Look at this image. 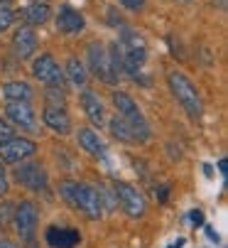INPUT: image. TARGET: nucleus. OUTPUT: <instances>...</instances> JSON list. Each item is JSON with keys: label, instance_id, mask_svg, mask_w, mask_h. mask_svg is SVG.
Wrapping results in <instances>:
<instances>
[{"label": "nucleus", "instance_id": "8", "mask_svg": "<svg viewBox=\"0 0 228 248\" xmlns=\"http://www.w3.org/2000/svg\"><path fill=\"white\" fill-rule=\"evenodd\" d=\"M15 177H17L20 185H25L32 192H45L47 189V172H45L42 165H34V162L20 165L17 172H15Z\"/></svg>", "mask_w": 228, "mask_h": 248}, {"label": "nucleus", "instance_id": "9", "mask_svg": "<svg viewBox=\"0 0 228 248\" xmlns=\"http://www.w3.org/2000/svg\"><path fill=\"white\" fill-rule=\"evenodd\" d=\"M32 72H34L37 79L45 81L47 86H61V81H64V72L57 66V62H54L52 54H42L40 59L34 62Z\"/></svg>", "mask_w": 228, "mask_h": 248}, {"label": "nucleus", "instance_id": "3", "mask_svg": "<svg viewBox=\"0 0 228 248\" xmlns=\"http://www.w3.org/2000/svg\"><path fill=\"white\" fill-rule=\"evenodd\" d=\"M89 62H91V69H93V74L106 81V84H116L121 72L116 69V64H113L110 54L106 52V47L101 42H91L89 45Z\"/></svg>", "mask_w": 228, "mask_h": 248}, {"label": "nucleus", "instance_id": "27", "mask_svg": "<svg viewBox=\"0 0 228 248\" xmlns=\"http://www.w3.org/2000/svg\"><path fill=\"white\" fill-rule=\"evenodd\" d=\"M189 219H192V224H197V226H199V224H204V214H201L199 209H194L192 214H189Z\"/></svg>", "mask_w": 228, "mask_h": 248}, {"label": "nucleus", "instance_id": "26", "mask_svg": "<svg viewBox=\"0 0 228 248\" xmlns=\"http://www.w3.org/2000/svg\"><path fill=\"white\" fill-rule=\"evenodd\" d=\"M8 192V180H5V167L0 165V197Z\"/></svg>", "mask_w": 228, "mask_h": 248}, {"label": "nucleus", "instance_id": "5", "mask_svg": "<svg viewBox=\"0 0 228 248\" xmlns=\"http://www.w3.org/2000/svg\"><path fill=\"white\" fill-rule=\"evenodd\" d=\"M13 221H15V229L22 238H32V233L37 229V221H40V211H37L34 202H30V199L20 202L13 211Z\"/></svg>", "mask_w": 228, "mask_h": 248}, {"label": "nucleus", "instance_id": "22", "mask_svg": "<svg viewBox=\"0 0 228 248\" xmlns=\"http://www.w3.org/2000/svg\"><path fill=\"white\" fill-rule=\"evenodd\" d=\"M13 20H15L13 10H8V8H0V32H3V30H8Z\"/></svg>", "mask_w": 228, "mask_h": 248}, {"label": "nucleus", "instance_id": "15", "mask_svg": "<svg viewBox=\"0 0 228 248\" xmlns=\"http://www.w3.org/2000/svg\"><path fill=\"white\" fill-rule=\"evenodd\" d=\"M79 143H81V148H84L89 155H93V157H103V155H106V145H103V140H101V138H98V133H96V130H91V128L79 130Z\"/></svg>", "mask_w": 228, "mask_h": 248}, {"label": "nucleus", "instance_id": "18", "mask_svg": "<svg viewBox=\"0 0 228 248\" xmlns=\"http://www.w3.org/2000/svg\"><path fill=\"white\" fill-rule=\"evenodd\" d=\"M3 96L8 101H30L32 98V86L25 81H8L3 86Z\"/></svg>", "mask_w": 228, "mask_h": 248}, {"label": "nucleus", "instance_id": "13", "mask_svg": "<svg viewBox=\"0 0 228 248\" xmlns=\"http://www.w3.org/2000/svg\"><path fill=\"white\" fill-rule=\"evenodd\" d=\"M79 241H81V236L76 229H59V226L47 229V243L52 248H74Z\"/></svg>", "mask_w": 228, "mask_h": 248}, {"label": "nucleus", "instance_id": "4", "mask_svg": "<svg viewBox=\"0 0 228 248\" xmlns=\"http://www.w3.org/2000/svg\"><path fill=\"white\" fill-rule=\"evenodd\" d=\"M113 103H116V108H118L121 118H125V121L137 130V135H140L142 140H147V138H150V128H147V123H145V118H142L140 108L135 106V101H133L128 93L116 91V93H113Z\"/></svg>", "mask_w": 228, "mask_h": 248}, {"label": "nucleus", "instance_id": "30", "mask_svg": "<svg viewBox=\"0 0 228 248\" xmlns=\"http://www.w3.org/2000/svg\"><path fill=\"white\" fill-rule=\"evenodd\" d=\"M0 248H15L10 241H5V238H0Z\"/></svg>", "mask_w": 228, "mask_h": 248}, {"label": "nucleus", "instance_id": "10", "mask_svg": "<svg viewBox=\"0 0 228 248\" xmlns=\"http://www.w3.org/2000/svg\"><path fill=\"white\" fill-rule=\"evenodd\" d=\"M84 25H86L84 15L79 10L69 8V5H64L59 10V15H57V30L64 32V34H79L84 30Z\"/></svg>", "mask_w": 228, "mask_h": 248}, {"label": "nucleus", "instance_id": "21", "mask_svg": "<svg viewBox=\"0 0 228 248\" xmlns=\"http://www.w3.org/2000/svg\"><path fill=\"white\" fill-rule=\"evenodd\" d=\"M47 106H57V108H64V93L57 89L47 91Z\"/></svg>", "mask_w": 228, "mask_h": 248}, {"label": "nucleus", "instance_id": "19", "mask_svg": "<svg viewBox=\"0 0 228 248\" xmlns=\"http://www.w3.org/2000/svg\"><path fill=\"white\" fill-rule=\"evenodd\" d=\"M49 5L47 3H42V0H37V3H32L30 8H25V20L30 22V25H45L47 20H49Z\"/></svg>", "mask_w": 228, "mask_h": 248}, {"label": "nucleus", "instance_id": "35", "mask_svg": "<svg viewBox=\"0 0 228 248\" xmlns=\"http://www.w3.org/2000/svg\"><path fill=\"white\" fill-rule=\"evenodd\" d=\"M0 226H3V224H0Z\"/></svg>", "mask_w": 228, "mask_h": 248}, {"label": "nucleus", "instance_id": "20", "mask_svg": "<svg viewBox=\"0 0 228 248\" xmlns=\"http://www.w3.org/2000/svg\"><path fill=\"white\" fill-rule=\"evenodd\" d=\"M66 74H69V79H71L76 86H84V84H86V69H84V64H81L79 59H69Z\"/></svg>", "mask_w": 228, "mask_h": 248}, {"label": "nucleus", "instance_id": "2", "mask_svg": "<svg viewBox=\"0 0 228 248\" xmlns=\"http://www.w3.org/2000/svg\"><path fill=\"white\" fill-rule=\"evenodd\" d=\"M167 81H169V89H172L174 98L182 103V108L192 118H201V96H199L197 86L179 72H172L167 77Z\"/></svg>", "mask_w": 228, "mask_h": 248}, {"label": "nucleus", "instance_id": "1", "mask_svg": "<svg viewBox=\"0 0 228 248\" xmlns=\"http://www.w3.org/2000/svg\"><path fill=\"white\" fill-rule=\"evenodd\" d=\"M61 197L74 206L81 209L89 219H98L103 204H101V192L91 185H79V182H61Z\"/></svg>", "mask_w": 228, "mask_h": 248}, {"label": "nucleus", "instance_id": "25", "mask_svg": "<svg viewBox=\"0 0 228 248\" xmlns=\"http://www.w3.org/2000/svg\"><path fill=\"white\" fill-rule=\"evenodd\" d=\"M121 3L128 8V10H140L145 5V0H121Z\"/></svg>", "mask_w": 228, "mask_h": 248}, {"label": "nucleus", "instance_id": "32", "mask_svg": "<svg viewBox=\"0 0 228 248\" xmlns=\"http://www.w3.org/2000/svg\"><path fill=\"white\" fill-rule=\"evenodd\" d=\"M179 3H189V0H179Z\"/></svg>", "mask_w": 228, "mask_h": 248}, {"label": "nucleus", "instance_id": "29", "mask_svg": "<svg viewBox=\"0 0 228 248\" xmlns=\"http://www.w3.org/2000/svg\"><path fill=\"white\" fill-rule=\"evenodd\" d=\"M206 236H209L211 241H216V243H218V233H216V231H213L211 226H206Z\"/></svg>", "mask_w": 228, "mask_h": 248}, {"label": "nucleus", "instance_id": "34", "mask_svg": "<svg viewBox=\"0 0 228 248\" xmlns=\"http://www.w3.org/2000/svg\"><path fill=\"white\" fill-rule=\"evenodd\" d=\"M42 3H47V0H42Z\"/></svg>", "mask_w": 228, "mask_h": 248}, {"label": "nucleus", "instance_id": "16", "mask_svg": "<svg viewBox=\"0 0 228 248\" xmlns=\"http://www.w3.org/2000/svg\"><path fill=\"white\" fill-rule=\"evenodd\" d=\"M81 106H84L86 116L91 118V123H96V125L103 123V106H101V101H98V96L93 91H84L81 93Z\"/></svg>", "mask_w": 228, "mask_h": 248}, {"label": "nucleus", "instance_id": "23", "mask_svg": "<svg viewBox=\"0 0 228 248\" xmlns=\"http://www.w3.org/2000/svg\"><path fill=\"white\" fill-rule=\"evenodd\" d=\"M13 138V128H10V123H5L3 118H0V145L5 143V140H10Z\"/></svg>", "mask_w": 228, "mask_h": 248}, {"label": "nucleus", "instance_id": "31", "mask_svg": "<svg viewBox=\"0 0 228 248\" xmlns=\"http://www.w3.org/2000/svg\"><path fill=\"white\" fill-rule=\"evenodd\" d=\"M218 170H221V174L226 177V160H221V162H218Z\"/></svg>", "mask_w": 228, "mask_h": 248}, {"label": "nucleus", "instance_id": "28", "mask_svg": "<svg viewBox=\"0 0 228 248\" xmlns=\"http://www.w3.org/2000/svg\"><path fill=\"white\" fill-rule=\"evenodd\" d=\"M167 194H169V187H167V185L157 189V197H160V202H167Z\"/></svg>", "mask_w": 228, "mask_h": 248}, {"label": "nucleus", "instance_id": "17", "mask_svg": "<svg viewBox=\"0 0 228 248\" xmlns=\"http://www.w3.org/2000/svg\"><path fill=\"white\" fill-rule=\"evenodd\" d=\"M110 133L116 135L118 140H125V143H137V140H142L140 135H137V130L125 121V118H121V116H116L110 121Z\"/></svg>", "mask_w": 228, "mask_h": 248}, {"label": "nucleus", "instance_id": "7", "mask_svg": "<svg viewBox=\"0 0 228 248\" xmlns=\"http://www.w3.org/2000/svg\"><path fill=\"white\" fill-rule=\"evenodd\" d=\"M116 197L123 206V211H128L130 217H142L145 214V197L133 187V185H125V182H116Z\"/></svg>", "mask_w": 228, "mask_h": 248}, {"label": "nucleus", "instance_id": "33", "mask_svg": "<svg viewBox=\"0 0 228 248\" xmlns=\"http://www.w3.org/2000/svg\"><path fill=\"white\" fill-rule=\"evenodd\" d=\"M3 3H8V0H3Z\"/></svg>", "mask_w": 228, "mask_h": 248}, {"label": "nucleus", "instance_id": "12", "mask_svg": "<svg viewBox=\"0 0 228 248\" xmlns=\"http://www.w3.org/2000/svg\"><path fill=\"white\" fill-rule=\"evenodd\" d=\"M34 47H37V37H34L32 27H20L13 37V54L17 59H30Z\"/></svg>", "mask_w": 228, "mask_h": 248}, {"label": "nucleus", "instance_id": "24", "mask_svg": "<svg viewBox=\"0 0 228 248\" xmlns=\"http://www.w3.org/2000/svg\"><path fill=\"white\" fill-rule=\"evenodd\" d=\"M13 209H15L13 204H3V206H0V224H3L5 219H10V217H13Z\"/></svg>", "mask_w": 228, "mask_h": 248}, {"label": "nucleus", "instance_id": "6", "mask_svg": "<svg viewBox=\"0 0 228 248\" xmlns=\"http://www.w3.org/2000/svg\"><path fill=\"white\" fill-rule=\"evenodd\" d=\"M37 153V145L32 143V140H27V138H10V140H5L3 145H0V160L3 162H10V165H15V162H22V160H27V157H32Z\"/></svg>", "mask_w": 228, "mask_h": 248}, {"label": "nucleus", "instance_id": "14", "mask_svg": "<svg viewBox=\"0 0 228 248\" xmlns=\"http://www.w3.org/2000/svg\"><path fill=\"white\" fill-rule=\"evenodd\" d=\"M45 123H47L54 133H59V135L69 133V128H71L66 111H64V108H57V106H47V108H45Z\"/></svg>", "mask_w": 228, "mask_h": 248}, {"label": "nucleus", "instance_id": "11", "mask_svg": "<svg viewBox=\"0 0 228 248\" xmlns=\"http://www.w3.org/2000/svg\"><path fill=\"white\" fill-rule=\"evenodd\" d=\"M8 118L13 123H17L20 128H34L37 118H34V111L27 101H8V108H5Z\"/></svg>", "mask_w": 228, "mask_h": 248}]
</instances>
